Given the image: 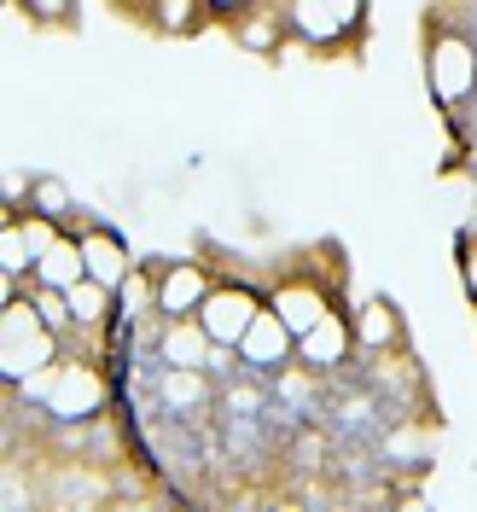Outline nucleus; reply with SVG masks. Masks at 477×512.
I'll use <instances>...</instances> for the list:
<instances>
[{
	"instance_id": "nucleus-3",
	"label": "nucleus",
	"mask_w": 477,
	"mask_h": 512,
	"mask_svg": "<svg viewBox=\"0 0 477 512\" xmlns=\"http://www.w3.org/2000/svg\"><path fill=\"white\" fill-rule=\"evenodd\" d=\"M425 82H431V94L443 99V105H454V99L472 94V82H477L472 41H460V35H437L431 53H425Z\"/></svg>"
},
{
	"instance_id": "nucleus-9",
	"label": "nucleus",
	"mask_w": 477,
	"mask_h": 512,
	"mask_svg": "<svg viewBox=\"0 0 477 512\" xmlns=\"http://www.w3.org/2000/svg\"><path fill=\"white\" fill-rule=\"evenodd\" d=\"M216 350L222 344L204 332V320H169V332H163V361L169 367H210Z\"/></svg>"
},
{
	"instance_id": "nucleus-14",
	"label": "nucleus",
	"mask_w": 477,
	"mask_h": 512,
	"mask_svg": "<svg viewBox=\"0 0 477 512\" xmlns=\"http://www.w3.org/2000/svg\"><path fill=\"white\" fill-rule=\"evenodd\" d=\"M396 338V309L373 297V303H361V315H355V344H367V350H384Z\"/></svg>"
},
{
	"instance_id": "nucleus-8",
	"label": "nucleus",
	"mask_w": 477,
	"mask_h": 512,
	"mask_svg": "<svg viewBox=\"0 0 477 512\" xmlns=\"http://www.w3.org/2000/svg\"><path fill=\"white\" fill-rule=\"evenodd\" d=\"M355 344V326L350 320H338V315H320L303 338H297V355L309 361V367H338L344 355H350Z\"/></svg>"
},
{
	"instance_id": "nucleus-20",
	"label": "nucleus",
	"mask_w": 477,
	"mask_h": 512,
	"mask_svg": "<svg viewBox=\"0 0 477 512\" xmlns=\"http://www.w3.org/2000/svg\"><path fill=\"white\" fill-rule=\"evenodd\" d=\"M239 41H245V47H262V53H274V47H280V30H274L268 18H262V24L245 18V24H239Z\"/></svg>"
},
{
	"instance_id": "nucleus-17",
	"label": "nucleus",
	"mask_w": 477,
	"mask_h": 512,
	"mask_svg": "<svg viewBox=\"0 0 477 512\" xmlns=\"http://www.w3.org/2000/svg\"><path fill=\"white\" fill-rule=\"evenodd\" d=\"M163 396H169L175 408H192V402L204 396V384H198V367H169V379H163Z\"/></svg>"
},
{
	"instance_id": "nucleus-4",
	"label": "nucleus",
	"mask_w": 477,
	"mask_h": 512,
	"mask_svg": "<svg viewBox=\"0 0 477 512\" xmlns=\"http://www.w3.org/2000/svg\"><path fill=\"white\" fill-rule=\"evenodd\" d=\"M262 309V297L245 286H210V297L198 303V320H204V332L222 344V350H239V338H245V326L256 320Z\"/></svg>"
},
{
	"instance_id": "nucleus-11",
	"label": "nucleus",
	"mask_w": 477,
	"mask_h": 512,
	"mask_svg": "<svg viewBox=\"0 0 477 512\" xmlns=\"http://www.w3.org/2000/svg\"><path fill=\"white\" fill-rule=\"evenodd\" d=\"M35 280L41 286H53V291H70L76 280H88V256H82V239H53L47 245V256L35 262Z\"/></svg>"
},
{
	"instance_id": "nucleus-7",
	"label": "nucleus",
	"mask_w": 477,
	"mask_h": 512,
	"mask_svg": "<svg viewBox=\"0 0 477 512\" xmlns=\"http://www.w3.org/2000/svg\"><path fill=\"white\" fill-rule=\"evenodd\" d=\"M291 350H297V332L280 320V309H274V303H262V309H256V320L245 326V338H239V355H245L251 367H280Z\"/></svg>"
},
{
	"instance_id": "nucleus-10",
	"label": "nucleus",
	"mask_w": 477,
	"mask_h": 512,
	"mask_svg": "<svg viewBox=\"0 0 477 512\" xmlns=\"http://www.w3.org/2000/svg\"><path fill=\"white\" fill-rule=\"evenodd\" d=\"M82 256H88V280H99V286H123L128 280V251L117 233H105V227H94V233H82Z\"/></svg>"
},
{
	"instance_id": "nucleus-5",
	"label": "nucleus",
	"mask_w": 477,
	"mask_h": 512,
	"mask_svg": "<svg viewBox=\"0 0 477 512\" xmlns=\"http://www.w3.org/2000/svg\"><path fill=\"white\" fill-rule=\"evenodd\" d=\"M47 408L59 419H88L105 408V379L94 367H59L47 373Z\"/></svg>"
},
{
	"instance_id": "nucleus-6",
	"label": "nucleus",
	"mask_w": 477,
	"mask_h": 512,
	"mask_svg": "<svg viewBox=\"0 0 477 512\" xmlns=\"http://www.w3.org/2000/svg\"><path fill=\"white\" fill-rule=\"evenodd\" d=\"M210 286L216 280L198 262H175V268H163V280L152 286V303H158L163 320H187V315H198V303L210 297Z\"/></svg>"
},
{
	"instance_id": "nucleus-19",
	"label": "nucleus",
	"mask_w": 477,
	"mask_h": 512,
	"mask_svg": "<svg viewBox=\"0 0 477 512\" xmlns=\"http://www.w3.org/2000/svg\"><path fill=\"white\" fill-rule=\"evenodd\" d=\"M30 18H41V24H64V18H76V0H18Z\"/></svg>"
},
{
	"instance_id": "nucleus-1",
	"label": "nucleus",
	"mask_w": 477,
	"mask_h": 512,
	"mask_svg": "<svg viewBox=\"0 0 477 512\" xmlns=\"http://www.w3.org/2000/svg\"><path fill=\"white\" fill-rule=\"evenodd\" d=\"M53 320L41 315L35 297H6L0 309V373L6 379H35L53 361Z\"/></svg>"
},
{
	"instance_id": "nucleus-22",
	"label": "nucleus",
	"mask_w": 477,
	"mask_h": 512,
	"mask_svg": "<svg viewBox=\"0 0 477 512\" xmlns=\"http://www.w3.org/2000/svg\"><path fill=\"white\" fill-rule=\"evenodd\" d=\"M204 6H210V12H239L245 0H204Z\"/></svg>"
},
{
	"instance_id": "nucleus-16",
	"label": "nucleus",
	"mask_w": 477,
	"mask_h": 512,
	"mask_svg": "<svg viewBox=\"0 0 477 512\" xmlns=\"http://www.w3.org/2000/svg\"><path fill=\"white\" fill-rule=\"evenodd\" d=\"M24 198H30V210L53 216V222H64V216H70V187H64L59 175H35Z\"/></svg>"
},
{
	"instance_id": "nucleus-2",
	"label": "nucleus",
	"mask_w": 477,
	"mask_h": 512,
	"mask_svg": "<svg viewBox=\"0 0 477 512\" xmlns=\"http://www.w3.org/2000/svg\"><path fill=\"white\" fill-rule=\"evenodd\" d=\"M53 239H59V222H53V216H41V210H30L24 222H18V216H6V227H0V274H6V280L35 274V262L47 256Z\"/></svg>"
},
{
	"instance_id": "nucleus-13",
	"label": "nucleus",
	"mask_w": 477,
	"mask_h": 512,
	"mask_svg": "<svg viewBox=\"0 0 477 512\" xmlns=\"http://www.w3.org/2000/svg\"><path fill=\"white\" fill-rule=\"evenodd\" d=\"M286 24L303 35V41H320V47H326V41H338V35L350 30V24L332 12V0H291Z\"/></svg>"
},
{
	"instance_id": "nucleus-21",
	"label": "nucleus",
	"mask_w": 477,
	"mask_h": 512,
	"mask_svg": "<svg viewBox=\"0 0 477 512\" xmlns=\"http://www.w3.org/2000/svg\"><path fill=\"white\" fill-rule=\"evenodd\" d=\"M332 12H338V18H344V24H361V18H367V0H332Z\"/></svg>"
},
{
	"instance_id": "nucleus-18",
	"label": "nucleus",
	"mask_w": 477,
	"mask_h": 512,
	"mask_svg": "<svg viewBox=\"0 0 477 512\" xmlns=\"http://www.w3.org/2000/svg\"><path fill=\"white\" fill-rule=\"evenodd\" d=\"M198 6H204V0H158V18H163V30H192V24H198Z\"/></svg>"
},
{
	"instance_id": "nucleus-15",
	"label": "nucleus",
	"mask_w": 477,
	"mask_h": 512,
	"mask_svg": "<svg viewBox=\"0 0 477 512\" xmlns=\"http://www.w3.org/2000/svg\"><path fill=\"white\" fill-rule=\"evenodd\" d=\"M64 297H70V320H82V326H99V320L111 315V297H117V291L99 286V280H76V286L64 291Z\"/></svg>"
},
{
	"instance_id": "nucleus-12",
	"label": "nucleus",
	"mask_w": 477,
	"mask_h": 512,
	"mask_svg": "<svg viewBox=\"0 0 477 512\" xmlns=\"http://www.w3.org/2000/svg\"><path fill=\"white\" fill-rule=\"evenodd\" d=\"M268 303L280 309V320H286V326L297 332V338H303V332H309V326H315L320 315H332V309H326V297H320V286H303V280L280 286L274 297H268Z\"/></svg>"
}]
</instances>
